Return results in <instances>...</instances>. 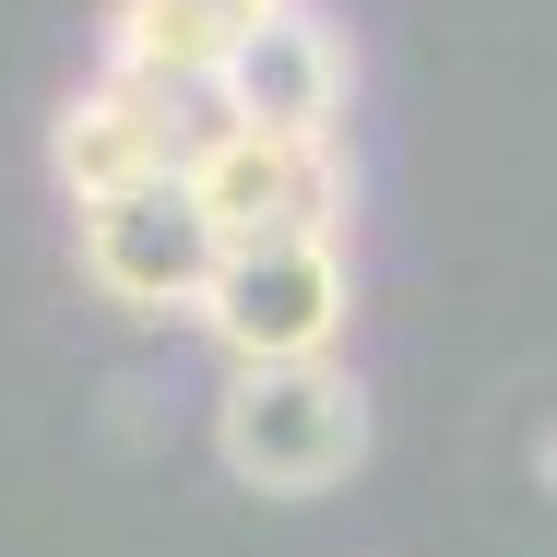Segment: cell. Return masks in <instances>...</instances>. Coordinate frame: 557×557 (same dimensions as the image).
Listing matches in <instances>:
<instances>
[{
    "label": "cell",
    "mask_w": 557,
    "mask_h": 557,
    "mask_svg": "<svg viewBox=\"0 0 557 557\" xmlns=\"http://www.w3.org/2000/svg\"><path fill=\"white\" fill-rule=\"evenodd\" d=\"M368 440H380V416L344 356L333 368H225L214 392V462L249 498H333L368 474Z\"/></svg>",
    "instance_id": "1"
},
{
    "label": "cell",
    "mask_w": 557,
    "mask_h": 557,
    "mask_svg": "<svg viewBox=\"0 0 557 557\" xmlns=\"http://www.w3.org/2000/svg\"><path fill=\"white\" fill-rule=\"evenodd\" d=\"M190 202L214 214L225 249H261V237H344L356 214V166L344 143H285V131H249L225 119V96H190Z\"/></svg>",
    "instance_id": "2"
},
{
    "label": "cell",
    "mask_w": 557,
    "mask_h": 557,
    "mask_svg": "<svg viewBox=\"0 0 557 557\" xmlns=\"http://www.w3.org/2000/svg\"><path fill=\"white\" fill-rule=\"evenodd\" d=\"M202 333L225 344V368H333L344 333H356V261H344V237L225 249L214 297H202Z\"/></svg>",
    "instance_id": "3"
},
{
    "label": "cell",
    "mask_w": 557,
    "mask_h": 557,
    "mask_svg": "<svg viewBox=\"0 0 557 557\" xmlns=\"http://www.w3.org/2000/svg\"><path fill=\"white\" fill-rule=\"evenodd\" d=\"M72 273L119 321H202V297L225 273V237L190 202V178H154V190H119L96 214H72Z\"/></svg>",
    "instance_id": "4"
},
{
    "label": "cell",
    "mask_w": 557,
    "mask_h": 557,
    "mask_svg": "<svg viewBox=\"0 0 557 557\" xmlns=\"http://www.w3.org/2000/svg\"><path fill=\"white\" fill-rule=\"evenodd\" d=\"M225 119L249 131H285V143H344L356 119V36H344L321 0H285L237 60H225Z\"/></svg>",
    "instance_id": "5"
},
{
    "label": "cell",
    "mask_w": 557,
    "mask_h": 557,
    "mask_svg": "<svg viewBox=\"0 0 557 557\" xmlns=\"http://www.w3.org/2000/svg\"><path fill=\"white\" fill-rule=\"evenodd\" d=\"M178 166H190V96H154V84L96 72L72 108L48 119V178H60L72 214H96L119 190H154V178H178Z\"/></svg>",
    "instance_id": "6"
},
{
    "label": "cell",
    "mask_w": 557,
    "mask_h": 557,
    "mask_svg": "<svg viewBox=\"0 0 557 557\" xmlns=\"http://www.w3.org/2000/svg\"><path fill=\"white\" fill-rule=\"evenodd\" d=\"M285 0H108L96 12V60L119 84H154V96H214L225 60L273 24Z\"/></svg>",
    "instance_id": "7"
}]
</instances>
